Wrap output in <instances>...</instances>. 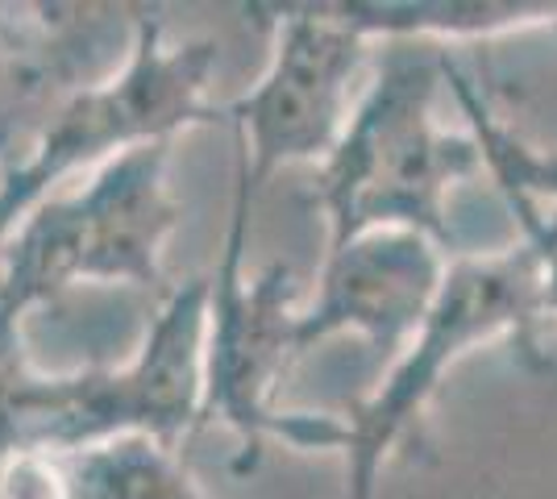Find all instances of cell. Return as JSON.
Returning a JSON list of instances; mask_svg holds the SVG:
<instances>
[{"label": "cell", "instance_id": "obj_4", "mask_svg": "<svg viewBox=\"0 0 557 499\" xmlns=\"http://www.w3.org/2000/svg\"><path fill=\"white\" fill-rule=\"evenodd\" d=\"M354 63L358 34L346 22H304L292 34L262 104V134L271 154H312L329 142Z\"/></svg>", "mask_w": 557, "mask_h": 499}, {"label": "cell", "instance_id": "obj_6", "mask_svg": "<svg viewBox=\"0 0 557 499\" xmlns=\"http://www.w3.org/2000/svg\"><path fill=\"white\" fill-rule=\"evenodd\" d=\"M445 88L458 100L474 142L483 150V166L495 179V188L516 191V196H524V200H533L545 213L557 216V150H536L524 138H516L508 125H499L495 113L487 109L483 92L474 88V79L458 72L454 63H449V75H445Z\"/></svg>", "mask_w": 557, "mask_h": 499}, {"label": "cell", "instance_id": "obj_1", "mask_svg": "<svg viewBox=\"0 0 557 499\" xmlns=\"http://www.w3.org/2000/svg\"><path fill=\"white\" fill-rule=\"evenodd\" d=\"M449 59L395 50L379 72L329 175L342 241L374 229H412L454 250L449 191L483 166L474 134H449L433 117Z\"/></svg>", "mask_w": 557, "mask_h": 499}, {"label": "cell", "instance_id": "obj_5", "mask_svg": "<svg viewBox=\"0 0 557 499\" xmlns=\"http://www.w3.org/2000/svg\"><path fill=\"white\" fill-rule=\"evenodd\" d=\"M342 22L362 34L387 38H437L483 42L529 29H554L557 4L549 0H408V4H342Z\"/></svg>", "mask_w": 557, "mask_h": 499}, {"label": "cell", "instance_id": "obj_3", "mask_svg": "<svg viewBox=\"0 0 557 499\" xmlns=\"http://www.w3.org/2000/svg\"><path fill=\"white\" fill-rule=\"evenodd\" d=\"M449 275L445 246L412 229H374L349 238L329 271L325 300L304 333L354 325L379 350H404L433 312Z\"/></svg>", "mask_w": 557, "mask_h": 499}, {"label": "cell", "instance_id": "obj_7", "mask_svg": "<svg viewBox=\"0 0 557 499\" xmlns=\"http://www.w3.org/2000/svg\"><path fill=\"white\" fill-rule=\"evenodd\" d=\"M504 200H508V213L516 216L520 238L533 241L541 262H545V279H549V309L557 312V216L545 213V209L533 204V200L516 196V191H504Z\"/></svg>", "mask_w": 557, "mask_h": 499}, {"label": "cell", "instance_id": "obj_2", "mask_svg": "<svg viewBox=\"0 0 557 499\" xmlns=\"http://www.w3.org/2000/svg\"><path fill=\"white\" fill-rule=\"evenodd\" d=\"M549 312V279L533 241L520 238L491 254H454L433 312L346 437L349 499H371L383 458L412 433L442 379L470 350L511 337L533 354L536 325Z\"/></svg>", "mask_w": 557, "mask_h": 499}]
</instances>
